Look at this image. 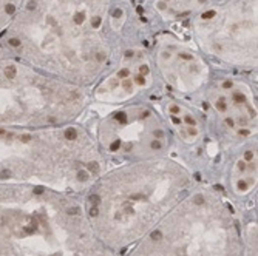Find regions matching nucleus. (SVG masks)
Wrapping results in <instances>:
<instances>
[{"label":"nucleus","instance_id":"obj_3","mask_svg":"<svg viewBox=\"0 0 258 256\" xmlns=\"http://www.w3.org/2000/svg\"><path fill=\"white\" fill-rule=\"evenodd\" d=\"M193 202H195V205H202L204 204V198L202 196H196L193 199Z\"/></svg>","mask_w":258,"mask_h":256},{"label":"nucleus","instance_id":"obj_1","mask_svg":"<svg viewBox=\"0 0 258 256\" xmlns=\"http://www.w3.org/2000/svg\"><path fill=\"white\" fill-rule=\"evenodd\" d=\"M79 94L0 52V128H47L68 120Z\"/></svg>","mask_w":258,"mask_h":256},{"label":"nucleus","instance_id":"obj_6","mask_svg":"<svg viewBox=\"0 0 258 256\" xmlns=\"http://www.w3.org/2000/svg\"><path fill=\"white\" fill-rule=\"evenodd\" d=\"M122 16V11L121 10H116V11H114V17H121Z\"/></svg>","mask_w":258,"mask_h":256},{"label":"nucleus","instance_id":"obj_4","mask_svg":"<svg viewBox=\"0 0 258 256\" xmlns=\"http://www.w3.org/2000/svg\"><path fill=\"white\" fill-rule=\"evenodd\" d=\"M213 16H215V11H207L202 14V19H212Z\"/></svg>","mask_w":258,"mask_h":256},{"label":"nucleus","instance_id":"obj_2","mask_svg":"<svg viewBox=\"0 0 258 256\" xmlns=\"http://www.w3.org/2000/svg\"><path fill=\"white\" fill-rule=\"evenodd\" d=\"M19 2L20 0H0V34L5 31L8 22L19 12Z\"/></svg>","mask_w":258,"mask_h":256},{"label":"nucleus","instance_id":"obj_5","mask_svg":"<svg viewBox=\"0 0 258 256\" xmlns=\"http://www.w3.org/2000/svg\"><path fill=\"white\" fill-rule=\"evenodd\" d=\"M125 76H128V70H122L119 72V77H125Z\"/></svg>","mask_w":258,"mask_h":256}]
</instances>
